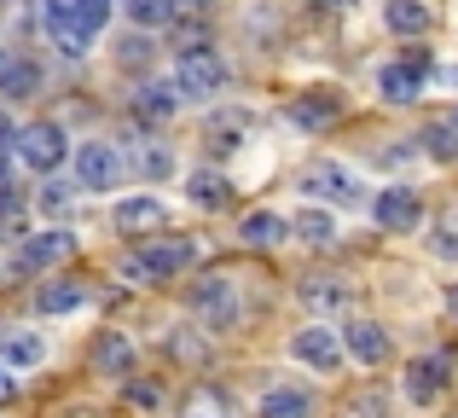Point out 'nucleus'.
Returning a JSON list of instances; mask_svg holds the SVG:
<instances>
[{
  "label": "nucleus",
  "mask_w": 458,
  "mask_h": 418,
  "mask_svg": "<svg viewBox=\"0 0 458 418\" xmlns=\"http://www.w3.org/2000/svg\"><path fill=\"white\" fill-rule=\"evenodd\" d=\"M30 88H35V64H23L0 47V93H30Z\"/></svg>",
  "instance_id": "bb28decb"
},
{
  "label": "nucleus",
  "mask_w": 458,
  "mask_h": 418,
  "mask_svg": "<svg viewBox=\"0 0 458 418\" xmlns=\"http://www.w3.org/2000/svg\"><path fill=\"white\" fill-rule=\"evenodd\" d=\"M186 192H191V204H198V209H226L233 186H226V175H221V169H198Z\"/></svg>",
  "instance_id": "5701e85b"
},
{
  "label": "nucleus",
  "mask_w": 458,
  "mask_h": 418,
  "mask_svg": "<svg viewBox=\"0 0 458 418\" xmlns=\"http://www.w3.org/2000/svg\"><path fill=\"white\" fill-rule=\"evenodd\" d=\"M377 88L389 105H412L424 93V58H394V64L377 70Z\"/></svg>",
  "instance_id": "9b49d317"
},
{
  "label": "nucleus",
  "mask_w": 458,
  "mask_h": 418,
  "mask_svg": "<svg viewBox=\"0 0 458 418\" xmlns=\"http://www.w3.org/2000/svg\"><path fill=\"white\" fill-rule=\"evenodd\" d=\"M180 99H186V93H180L174 81H146L134 105H140L146 116H174V111H180Z\"/></svg>",
  "instance_id": "b1692460"
},
{
  "label": "nucleus",
  "mask_w": 458,
  "mask_h": 418,
  "mask_svg": "<svg viewBox=\"0 0 458 418\" xmlns=\"http://www.w3.org/2000/svg\"><path fill=\"white\" fill-rule=\"evenodd\" d=\"M453 384V361L447 354H424V361L406 366V396H412V407H429V401H441V389Z\"/></svg>",
  "instance_id": "6e6552de"
},
{
  "label": "nucleus",
  "mask_w": 458,
  "mask_h": 418,
  "mask_svg": "<svg viewBox=\"0 0 458 418\" xmlns=\"http://www.w3.org/2000/svg\"><path fill=\"white\" fill-rule=\"evenodd\" d=\"M447 314H453V320H458V279H453V285H447Z\"/></svg>",
  "instance_id": "58836bf2"
},
{
  "label": "nucleus",
  "mask_w": 458,
  "mask_h": 418,
  "mask_svg": "<svg viewBox=\"0 0 458 418\" xmlns=\"http://www.w3.org/2000/svg\"><path fill=\"white\" fill-rule=\"evenodd\" d=\"M348 279L343 273H313V279H302V303L313 308V314H336V308H348Z\"/></svg>",
  "instance_id": "2eb2a0df"
},
{
  "label": "nucleus",
  "mask_w": 458,
  "mask_h": 418,
  "mask_svg": "<svg viewBox=\"0 0 458 418\" xmlns=\"http://www.w3.org/2000/svg\"><path fill=\"white\" fill-rule=\"evenodd\" d=\"M111 6L116 0H41V18H47V35L58 41V53L81 58L93 47V35L111 23Z\"/></svg>",
  "instance_id": "f257e3e1"
},
{
  "label": "nucleus",
  "mask_w": 458,
  "mask_h": 418,
  "mask_svg": "<svg viewBox=\"0 0 458 418\" xmlns=\"http://www.w3.org/2000/svg\"><path fill=\"white\" fill-rule=\"evenodd\" d=\"M371 215H377L383 233H418V221H424V198H418L412 186H383V192L371 198Z\"/></svg>",
  "instance_id": "39448f33"
},
{
  "label": "nucleus",
  "mask_w": 458,
  "mask_h": 418,
  "mask_svg": "<svg viewBox=\"0 0 458 418\" xmlns=\"http://www.w3.org/2000/svg\"><path fill=\"white\" fill-rule=\"evenodd\" d=\"M128 163H134V175H146V181H163V175L174 169V158H168L163 146H128Z\"/></svg>",
  "instance_id": "a878e982"
},
{
  "label": "nucleus",
  "mask_w": 458,
  "mask_h": 418,
  "mask_svg": "<svg viewBox=\"0 0 458 418\" xmlns=\"http://www.w3.org/2000/svg\"><path fill=\"white\" fill-rule=\"evenodd\" d=\"M424 151H429L436 163H458V134H453L447 123H429V128H424Z\"/></svg>",
  "instance_id": "c85d7f7f"
},
{
  "label": "nucleus",
  "mask_w": 458,
  "mask_h": 418,
  "mask_svg": "<svg viewBox=\"0 0 458 418\" xmlns=\"http://www.w3.org/2000/svg\"><path fill=\"white\" fill-rule=\"evenodd\" d=\"M291 349H296L302 366H313V372H336V366H343V337H336L331 326H302Z\"/></svg>",
  "instance_id": "1a4fd4ad"
},
{
  "label": "nucleus",
  "mask_w": 458,
  "mask_h": 418,
  "mask_svg": "<svg viewBox=\"0 0 458 418\" xmlns=\"http://www.w3.org/2000/svg\"><path fill=\"white\" fill-rule=\"evenodd\" d=\"M191 308H198L203 331H233L238 326V285L226 273H209V279L191 285Z\"/></svg>",
  "instance_id": "f03ea898"
},
{
  "label": "nucleus",
  "mask_w": 458,
  "mask_h": 418,
  "mask_svg": "<svg viewBox=\"0 0 458 418\" xmlns=\"http://www.w3.org/2000/svg\"><path fill=\"white\" fill-rule=\"evenodd\" d=\"M261 418H313V396L302 384H279L261 396Z\"/></svg>",
  "instance_id": "6ab92c4d"
},
{
  "label": "nucleus",
  "mask_w": 458,
  "mask_h": 418,
  "mask_svg": "<svg viewBox=\"0 0 458 418\" xmlns=\"http://www.w3.org/2000/svg\"><path fill=\"white\" fill-rule=\"evenodd\" d=\"M81 303H88V291H81L76 279H53V285L35 291V308H41V314H70V308H81Z\"/></svg>",
  "instance_id": "4be33fe9"
},
{
  "label": "nucleus",
  "mask_w": 458,
  "mask_h": 418,
  "mask_svg": "<svg viewBox=\"0 0 458 418\" xmlns=\"http://www.w3.org/2000/svg\"><path fill=\"white\" fill-rule=\"evenodd\" d=\"M140 261H146V273H151V285H157V279L186 273L191 261H198V244H191V238H157V244L140 250Z\"/></svg>",
  "instance_id": "9d476101"
},
{
  "label": "nucleus",
  "mask_w": 458,
  "mask_h": 418,
  "mask_svg": "<svg viewBox=\"0 0 458 418\" xmlns=\"http://www.w3.org/2000/svg\"><path fill=\"white\" fill-rule=\"evenodd\" d=\"M343 354H354V361H366V366H383L389 361V331L371 326V320H354L348 337H343Z\"/></svg>",
  "instance_id": "4468645a"
},
{
  "label": "nucleus",
  "mask_w": 458,
  "mask_h": 418,
  "mask_svg": "<svg viewBox=\"0 0 458 418\" xmlns=\"http://www.w3.org/2000/svg\"><path fill=\"white\" fill-rule=\"evenodd\" d=\"M76 181L88 186V192H111V186L123 181V158H116L105 140H88V146L76 151Z\"/></svg>",
  "instance_id": "0eeeda50"
},
{
  "label": "nucleus",
  "mask_w": 458,
  "mask_h": 418,
  "mask_svg": "<svg viewBox=\"0 0 458 418\" xmlns=\"http://www.w3.org/2000/svg\"><path fill=\"white\" fill-rule=\"evenodd\" d=\"M383 23H389L394 35H429L436 30V12H429L424 0H389V6H383Z\"/></svg>",
  "instance_id": "a211bd4d"
},
{
  "label": "nucleus",
  "mask_w": 458,
  "mask_h": 418,
  "mask_svg": "<svg viewBox=\"0 0 458 418\" xmlns=\"http://www.w3.org/2000/svg\"><path fill=\"white\" fill-rule=\"evenodd\" d=\"M238 233H244V244L267 250V244H279V238L291 233V221H284V215H273V209H256V215H244V226H238Z\"/></svg>",
  "instance_id": "412c9836"
},
{
  "label": "nucleus",
  "mask_w": 458,
  "mask_h": 418,
  "mask_svg": "<svg viewBox=\"0 0 458 418\" xmlns=\"http://www.w3.org/2000/svg\"><path fill=\"white\" fill-rule=\"evenodd\" d=\"M116 226H123V233H163L168 204L163 198H123V204H116Z\"/></svg>",
  "instance_id": "ddd939ff"
},
{
  "label": "nucleus",
  "mask_w": 458,
  "mask_h": 418,
  "mask_svg": "<svg viewBox=\"0 0 458 418\" xmlns=\"http://www.w3.org/2000/svg\"><path fill=\"white\" fill-rule=\"evenodd\" d=\"M70 250H76L70 233H35V238L18 244V273H41V268H53V261H64Z\"/></svg>",
  "instance_id": "f8f14e48"
},
{
  "label": "nucleus",
  "mask_w": 458,
  "mask_h": 418,
  "mask_svg": "<svg viewBox=\"0 0 458 418\" xmlns=\"http://www.w3.org/2000/svg\"><path fill=\"white\" fill-rule=\"evenodd\" d=\"M12 396H18V378H12V372H0V407H6Z\"/></svg>",
  "instance_id": "4c0bfd02"
},
{
  "label": "nucleus",
  "mask_w": 458,
  "mask_h": 418,
  "mask_svg": "<svg viewBox=\"0 0 458 418\" xmlns=\"http://www.w3.org/2000/svg\"><path fill=\"white\" fill-rule=\"evenodd\" d=\"M12 151H18V163H23L30 175H53L58 163L70 158L64 128H58V123H30V128H18V146H12Z\"/></svg>",
  "instance_id": "7ed1b4c3"
},
{
  "label": "nucleus",
  "mask_w": 458,
  "mask_h": 418,
  "mask_svg": "<svg viewBox=\"0 0 458 418\" xmlns=\"http://www.w3.org/2000/svg\"><path fill=\"white\" fill-rule=\"evenodd\" d=\"M447 128H453V134H458V111H453V123H447Z\"/></svg>",
  "instance_id": "ea45409f"
},
{
  "label": "nucleus",
  "mask_w": 458,
  "mask_h": 418,
  "mask_svg": "<svg viewBox=\"0 0 458 418\" xmlns=\"http://www.w3.org/2000/svg\"><path fill=\"white\" fill-rule=\"evenodd\" d=\"M296 238H308V244H336V221L325 209H302L296 215Z\"/></svg>",
  "instance_id": "cd10ccee"
},
{
  "label": "nucleus",
  "mask_w": 458,
  "mask_h": 418,
  "mask_svg": "<svg viewBox=\"0 0 458 418\" xmlns=\"http://www.w3.org/2000/svg\"><path fill=\"white\" fill-rule=\"evenodd\" d=\"M291 116H296L302 128H331L336 116H343V93H331V88H313L308 99H296V105H291Z\"/></svg>",
  "instance_id": "dca6fc26"
},
{
  "label": "nucleus",
  "mask_w": 458,
  "mask_h": 418,
  "mask_svg": "<svg viewBox=\"0 0 458 418\" xmlns=\"http://www.w3.org/2000/svg\"><path fill=\"white\" fill-rule=\"evenodd\" d=\"M128 401H140V407H157V389H151V384H134V378H128Z\"/></svg>",
  "instance_id": "c9c22d12"
},
{
  "label": "nucleus",
  "mask_w": 458,
  "mask_h": 418,
  "mask_svg": "<svg viewBox=\"0 0 458 418\" xmlns=\"http://www.w3.org/2000/svg\"><path fill=\"white\" fill-rule=\"evenodd\" d=\"M146 58H151V41L128 30V41H123V64H146Z\"/></svg>",
  "instance_id": "2f4dec72"
},
{
  "label": "nucleus",
  "mask_w": 458,
  "mask_h": 418,
  "mask_svg": "<svg viewBox=\"0 0 458 418\" xmlns=\"http://www.w3.org/2000/svg\"><path fill=\"white\" fill-rule=\"evenodd\" d=\"M436 250L441 256H458V209L441 215V233H436Z\"/></svg>",
  "instance_id": "7c9ffc66"
},
{
  "label": "nucleus",
  "mask_w": 458,
  "mask_h": 418,
  "mask_svg": "<svg viewBox=\"0 0 458 418\" xmlns=\"http://www.w3.org/2000/svg\"><path fill=\"white\" fill-rule=\"evenodd\" d=\"M168 12H174V18L180 12H209V0H168Z\"/></svg>",
  "instance_id": "e433bc0d"
},
{
  "label": "nucleus",
  "mask_w": 458,
  "mask_h": 418,
  "mask_svg": "<svg viewBox=\"0 0 458 418\" xmlns=\"http://www.w3.org/2000/svg\"><path fill=\"white\" fill-rule=\"evenodd\" d=\"M0 354H6L12 366H35L47 354V343L35 337V331H12V337H0Z\"/></svg>",
  "instance_id": "393cba45"
},
{
  "label": "nucleus",
  "mask_w": 458,
  "mask_h": 418,
  "mask_svg": "<svg viewBox=\"0 0 458 418\" xmlns=\"http://www.w3.org/2000/svg\"><path fill=\"white\" fill-rule=\"evenodd\" d=\"M116 273H123L128 285H151V273H146V261H140V250H134V256H123V261H116Z\"/></svg>",
  "instance_id": "473e14b6"
},
{
  "label": "nucleus",
  "mask_w": 458,
  "mask_h": 418,
  "mask_svg": "<svg viewBox=\"0 0 458 418\" xmlns=\"http://www.w3.org/2000/svg\"><path fill=\"white\" fill-rule=\"evenodd\" d=\"M174 88L180 93H221L226 88V58L215 47H186L174 53Z\"/></svg>",
  "instance_id": "20e7f679"
},
{
  "label": "nucleus",
  "mask_w": 458,
  "mask_h": 418,
  "mask_svg": "<svg viewBox=\"0 0 458 418\" xmlns=\"http://www.w3.org/2000/svg\"><path fill=\"white\" fill-rule=\"evenodd\" d=\"M93 366L111 378H128L134 372V343L123 337V331H99V343H93Z\"/></svg>",
  "instance_id": "f3484780"
},
{
  "label": "nucleus",
  "mask_w": 458,
  "mask_h": 418,
  "mask_svg": "<svg viewBox=\"0 0 458 418\" xmlns=\"http://www.w3.org/2000/svg\"><path fill=\"white\" fill-rule=\"evenodd\" d=\"M308 192H313V198H331V204H343V209H360V204H366L354 169H343V163H331V158L308 169Z\"/></svg>",
  "instance_id": "423d86ee"
},
{
  "label": "nucleus",
  "mask_w": 458,
  "mask_h": 418,
  "mask_svg": "<svg viewBox=\"0 0 458 418\" xmlns=\"http://www.w3.org/2000/svg\"><path fill=\"white\" fill-rule=\"evenodd\" d=\"M319 6H343V0H319Z\"/></svg>",
  "instance_id": "a19ab883"
},
{
  "label": "nucleus",
  "mask_w": 458,
  "mask_h": 418,
  "mask_svg": "<svg viewBox=\"0 0 458 418\" xmlns=\"http://www.w3.org/2000/svg\"><path fill=\"white\" fill-rule=\"evenodd\" d=\"M180 418H238V413H233V401H226V389L198 384V389H186V401H180Z\"/></svg>",
  "instance_id": "aec40b11"
},
{
  "label": "nucleus",
  "mask_w": 458,
  "mask_h": 418,
  "mask_svg": "<svg viewBox=\"0 0 458 418\" xmlns=\"http://www.w3.org/2000/svg\"><path fill=\"white\" fill-rule=\"evenodd\" d=\"M128 6V18H140V23H168L174 12H168V0H123Z\"/></svg>",
  "instance_id": "c756f323"
},
{
  "label": "nucleus",
  "mask_w": 458,
  "mask_h": 418,
  "mask_svg": "<svg viewBox=\"0 0 458 418\" xmlns=\"http://www.w3.org/2000/svg\"><path fill=\"white\" fill-rule=\"evenodd\" d=\"M168 349H174V354H180V361H203V343H191V337H180V331H174V337H168Z\"/></svg>",
  "instance_id": "f704fd0d"
},
{
  "label": "nucleus",
  "mask_w": 458,
  "mask_h": 418,
  "mask_svg": "<svg viewBox=\"0 0 458 418\" xmlns=\"http://www.w3.org/2000/svg\"><path fill=\"white\" fill-rule=\"evenodd\" d=\"M12 233H23V209L18 204H0V238H12Z\"/></svg>",
  "instance_id": "72a5a7b5"
}]
</instances>
